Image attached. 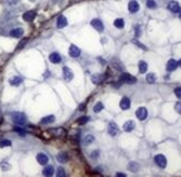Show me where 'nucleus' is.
Listing matches in <instances>:
<instances>
[{"instance_id":"nucleus-1","label":"nucleus","mask_w":181,"mask_h":177,"mask_svg":"<svg viewBox=\"0 0 181 177\" xmlns=\"http://www.w3.org/2000/svg\"><path fill=\"white\" fill-rule=\"evenodd\" d=\"M12 121L18 124V125H24L26 121H27V118L24 113H20V112H16L12 114Z\"/></svg>"},{"instance_id":"nucleus-2","label":"nucleus","mask_w":181,"mask_h":177,"mask_svg":"<svg viewBox=\"0 0 181 177\" xmlns=\"http://www.w3.org/2000/svg\"><path fill=\"white\" fill-rule=\"evenodd\" d=\"M154 162H156V164H157L160 168H165V166H167V158H165V155H162V154H158V155H156Z\"/></svg>"},{"instance_id":"nucleus-3","label":"nucleus","mask_w":181,"mask_h":177,"mask_svg":"<svg viewBox=\"0 0 181 177\" xmlns=\"http://www.w3.org/2000/svg\"><path fill=\"white\" fill-rule=\"evenodd\" d=\"M120 81H122V82L125 83H128V84H134V83L137 82L136 78L132 76V75L128 74V73H122V74L120 75Z\"/></svg>"},{"instance_id":"nucleus-4","label":"nucleus","mask_w":181,"mask_h":177,"mask_svg":"<svg viewBox=\"0 0 181 177\" xmlns=\"http://www.w3.org/2000/svg\"><path fill=\"white\" fill-rule=\"evenodd\" d=\"M136 115H137V118H138L140 121H143V120H146L147 116H148V111H147L146 107H139L138 110L136 111Z\"/></svg>"},{"instance_id":"nucleus-5","label":"nucleus","mask_w":181,"mask_h":177,"mask_svg":"<svg viewBox=\"0 0 181 177\" xmlns=\"http://www.w3.org/2000/svg\"><path fill=\"white\" fill-rule=\"evenodd\" d=\"M91 26L95 28L97 31L99 32H102L103 31V29H105V27H103V24H102V21L100 19H93V20H91Z\"/></svg>"},{"instance_id":"nucleus-6","label":"nucleus","mask_w":181,"mask_h":177,"mask_svg":"<svg viewBox=\"0 0 181 177\" xmlns=\"http://www.w3.org/2000/svg\"><path fill=\"white\" fill-rule=\"evenodd\" d=\"M128 9H129V11L131 12V13H136V12L139 11L140 6H139V4L136 0H131L129 4H128Z\"/></svg>"},{"instance_id":"nucleus-7","label":"nucleus","mask_w":181,"mask_h":177,"mask_svg":"<svg viewBox=\"0 0 181 177\" xmlns=\"http://www.w3.org/2000/svg\"><path fill=\"white\" fill-rule=\"evenodd\" d=\"M168 9H169L171 12H174V13L181 11L180 4H178L177 1H170L169 4H168Z\"/></svg>"},{"instance_id":"nucleus-8","label":"nucleus","mask_w":181,"mask_h":177,"mask_svg":"<svg viewBox=\"0 0 181 177\" xmlns=\"http://www.w3.org/2000/svg\"><path fill=\"white\" fill-rule=\"evenodd\" d=\"M48 133H51L53 134L55 136H59V137H62L66 135V130H63L62 127H57V129H51V130L48 131Z\"/></svg>"},{"instance_id":"nucleus-9","label":"nucleus","mask_w":181,"mask_h":177,"mask_svg":"<svg viewBox=\"0 0 181 177\" xmlns=\"http://www.w3.org/2000/svg\"><path fill=\"white\" fill-rule=\"evenodd\" d=\"M80 53H81V51H80V49L77 46H75V44L70 46V48H69V55L71 58H78Z\"/></svg>"},{"instance_id":"nucleus-10","label":"nucleus","mask_w":181,"mask_h":177,"mask_svg":"<svg viewBox=\"0 0 181 177\" xmlns=\"http://www.w3.org/2000/svg\"><path fill=\"white\" fill-rule=\"evenodd\" d=\"M22 18H24V21L31 22V21H33V19L36 18V11H33V10H29V11L24 12Z\"/></svg>"},{"instance_id":"nucleus-11","label":"nucleus","mask_w":181,"mask_h":177,"mask_svg":"<svg viewBox=\"0 0 181 177\" xmlns=\"http://www.w3.org/2000/svg\"><path fill=\"white\" fill-rule=\"evenodd\" d=\"M108 132H109V134H110V135H112V136H116V135L119 133V129H118V126H117V124H116L114 122L109 123V126H108Z\"/></svg>"},{"instance_id":"nucleus-12","label":"nucleus","mask_w":181,"mask_h":177,"mask_svg":"<svg viewBox=\"0 0 181 177\" xmlns=\"http://www.w3.org/2000/svg\"><path fill=\"white\" fill-rule=\"evenodd\" d=\"M63 71V78L66 81H71V80L73 79V73H72V71L71 69H69L68 67H65L62 69Z\"/></svg>"},{"instance_id":"nucleus-13","label":"nucleus","mask_w":181,"mask_h":177,"mask_svg":"<svg viewBox=\"0 0 181 177\" xmlns=\"http://www.w3.org/2000/svg\"><path fill=\"white\" fill-rule=\"evenodd\" d=\"M49 60H50V62H52L53 64H58V63L61 62V57H60L59 53L52 52L51 54L49 55Z\"/></svg>"},{"instance_id":"nucleus-14","label":"nucleus","mask_w":181,"mask_h":177,"mask_svg":"<svg viewBox=\"0 0 181 177\" xmlns=\"http://www.w3.org/2000/svg\"><path fill=\"white\" fill-rule=\"evenodd\" d=\"M37 161H38V163H39L40 165H46L48 162H49V158H48V156L46 154L39 153L37 155Z\"/></svg>"},{"instance_id":"nucleus-15","label":"nucleus","mask_w":181,"mask_h":177,"mask_svg":"<svg viewBox=\"0 0 181 177\" xmlns=\"http://www.w3.org/2000/svg\"><path fill=\"white\" fill-rule=\"evenodd\" d=\"M177 67H178V61H176V60L173 59H170L169 61H168V63H167V71H168V72H172V71H174L177 69Z\"/></svg>"},{"instance_id":"nucleus-16","label":"nucleus","mask_w":181,"mask_h":177,"mask_svg":"<svg viewBox=\"0 0 181 177\" xmlns=\"http://www.w3.org/2000/svg\"><path fill=\"white\" fill-rule=\"evenodd\" d=\"M68 21H67V18L65 16H59L58 17V19H57V27L59 28V29H62L67 26Z\"/></svg>"},{"instance_id":"nucleus-17","label":"nucleus","mask_w":181,"mask_h":177,"mask_svg":"<svg viewBox=\"0 0 181 177\" xmlns=\"http://www.w3.org/2000/svg\"><path fill=\"white\" fill-rule=\"evenodd\" d=\"M131 105V102H130V98L125 96V98H121V101H120V107H121L122 110H128Z\"/></svg>"},{"instance_id":"nucleus-18","label":"nucleus","mask_w":181,"mask_h":177,"mask_svg":"<svg viewBox=\"0 0 181 177\" xmlns=\"http://www.w3.org/2000/svg\"><path fill=\"white\" fill-rule=\"evenodd\" d=\"M22 35H24V29L22 28H15L10 31V35L12 38H20Z\"/></svg>"},{"instance_id":"nucleus-19","label":"nucleus","mask_w":181,"mask_h":177,"mask_svg":"<svg viewBox=\"0 0 181 177\" xmlns=\"http://www.w3.org/2000/svg\"><path fill=\"white\" fill-rule=\"evenodd\" d=\"M55 121H56V118L53 116V115H47V116H45L43 118H41L40 124H41V125H47V124L53 123Z\"/></svg>"},{"instance_id":"nucleus-20","label":"nucleus","mask_w":181,"mask_h":177,"mask_svg":"<svg viewBox=\"0 0 181 177\" xmlns=\"http://www.w3.org/2000/svg\"><path fill=\"white\" fill-rule=\"evenodd\" d=\"M68 159H69V156H68V154L65 153V152H60V153L57 155V161L59 162V163L65 164V163L68 162Z\"/></svg>"},{"instance_id":"nucleus-21","label":"nucleus","mask_w":181,"mask_h":177,"mask_svg":"<svg viewBox=\"0 0 181 177\" xmlns=\"http://www.w3.org/2000/svg\"><path fill=\"white\" fill-rule=\"evenodd\" d=\"M42 174L45 175V176H47V177H50L52 176L53 174H55V168H53V166H46L45 168H43L42 170Z\"/></svg>"},{"instance_id":"nucleus-22","label":"nucleus","mask_w":181,"mask_h":177,"mask_svg":"<svg viewBox=\"0 0 181 177\" xmlns=\"http://www.w3.org/2000/svg\"><path fill=\"white\" fill-rule=\"evenodd\" d=\"M134 126H136V124H134V121H127L123 124V130L126 131V132H131V131H134Z\"/></svg>"},{"instance_id":"nucleus-23","label":"nucleus","mask_w":181,"mask_h":177,"mask_svg":"<svg viewBox=\"0 0 181 177\" xmlns=\"http://www.w3.org/2000/svg\"><path fill=\"white\" fill-rule=\"evenodd\" d=\"M139 168H140V166H139V164L136 163V162H130L129 164H128V169L131 170V172H134V173L138 172Z\"/></svg>"},{"instance_id":"nucleus-24","label":"nucleus","mask_w":181,"mask_h":177,"mask_svg":"<svg viewBox=\"0 0 181 177\" xmlns=\"http://www.w3.org/2000/svg\"><path fill=\"white\" fill-rule=\"evenodd\" d=\"M10 84L11 85H15V87H17V85H19V84H21V82H22V79L20 78V76H13V78H11L10 79Z\"/></svg>"},{"instance_id":"nucleus-25","label":"nucleus","mask_w":181,"mask_h":177,"mask_svg":"<svg viewBox=\"0 0 181 177\" xmlns=\"http://www.w3.org/2000/svg\"><path fill=\"white\" fill-rule=\"evenodd\" d=\"M147 70H148V64L145 61H140L139 62V71H140V73H146Z\"/></svg>"},{"instance_id":"nucleus-26","label":"nucleus","mask_w":181,"mask_h":177,"mask_svg":"<svg viewBox=\"0 0 181 177\" xmlns=\"http://www.w3.org/2000/svg\"><path fill=\"white\" fill-rule=\"evenodd\" d=\"M114 27L118 28V29H122V28L125 27V21H123V19H121V18H118V19L114 20Z\"/></svg>"},{"instance_id":"nucleus-27","label":"nucleus","mask_w":181,"mask_h":177,"mask_svg":"<svg viewBox=\"0 0 181 177\" xmlns=\"http://www.w3.org/2000/svg\"><path fill=\"white\" fill-rule=\"evenodd\" d=\"M91 80H92V82L95 84H99L103 80V76L101 74H93L91 76Z\"/></svg>"},{"instance_id":"nucleus-28","label":"nucleus","mask_w":181,"mask_h":177,"mask_svg":"<svg viewBox=\"0 0 181 177\" xmlns=\"http://www.w3.org/2000/svg\"><path fill=\"white\" fill-rule=\"evenodd\" d=\"M93 141H95V137L92 135H87L86 137L83 138V144L85 145H90Z\"/></svg>"},{"instance_id":"nucleus-29","label":"nucleus","mask_w":181,"mask_h":177,"mask_svg":"<svg viewBox=\"0 0 181 177\" xmlns=\"http://www.w3.org/2000/svg\"><path fill=\"white\" fill-rule=\"evenodd\" d=\"M89 120H90V118H88V116H81V118H79L78 120H77V124H79V125L87 124V123L89 122Z\"/></svg>"},{"instance_id":"nucleus-30","label":"nucleus","mask_w":181,"mask_h":177,"mask_svg":"<svg viewBox=\"0 0 181 177\" xmlns=\"http://www.w3.org/2000/svg\"><path fill=\"white\" fill-rule=\"evenodd\" d=\"M103 107H105V106H103L102 103H101V102H98L95 106H93V112H95V113H99L100 111H102V110H103Z\"/></svg>"},{"instance_id":"nucleus-31","label":"nucleus","mask_w":181,"mask_h":177,"mask_svg":"<svg viewBox=\"0 0 181 177\" xmlns=\"http://www.w3.org/2000/svg\"><path fill=\"white\" fill-rule=\"evenodd\" d=\"M8 146H11V141L9 140H1L0 141V147H8Z\"/></svg>"},{"instance_id":"nucleus-32","label":"nucleus","mask_w":181,"mask_h":177,"mask_svg":"<svg viewBox=\"0 0 181 177\" xmlns=\"http://www.w3.org/2000/svg\"><path fill=\"white\" fill-rule=\"evenodd\" d=\"M146 80L148 83H154V81H156V75H154V73H149V74L146 76Z\"/></svg>"},{"instance_id":"nucleus-33","label":"nucleus","mask_w":181,"mask_h":177,"mask_svg":"<svg viewBox=\"0 0 181 177\" xmlns=\"http://www.w3.org/2000/svg\"><path fill=\"white\" fill-rule=\"evenodd\" d=\"M147 7L150 9H154L157 7V4L154 2V0H147Z\"/></svg>"},{"instance_id":"nucleus-34","label":"nucleus","mask_w":181,"mask_h":177,"mask_svg":"<svg viewBox=\"0 0 181 177\" xmlns=\"http://www.w3.org/2000/svg\"><path fill=\"white\" fill-rule=\"evenodd\" d=\"M57 176L58 177H65L66 176V172H65V169L62 167H59V168L57 169Z\"/></svg>"},{"instance_id":"nucleus-35","label":"nucleus","mask_w":181,"mask_h":177,"mask_svg":"<svg viewBox=\"0 0 181 177\" xmlns=\"http://www.w3.org/2000/svg\"><path fill=\"white\" fill-rule=\"evenodd\" d=\"M9 168H10V165H9L7 162H2V163H1V169H2V170H8Z\"/></svg>"},{"instance_id":"nucleus-36","label":"nucleus","mask_w":181,"mask_h":177,"mask_svg":"<svg viewBox=\"0 0 181 177\" xmlns=\"http://www.w3.org/2000/svg\"><path fill=\"white\" fill-rule=\"evenodd\" d=\"M28 42V39H24V40H21V41H20L19 42V46H18V47H17V49H18V50H19V49H21V48H24V46H26V43H27Z\"/></svg>"},{"instance_id":"nucleus-37","label":"nucleus","mask_w":181,"mask_h":177,"mask_svg":"<svg viewBox=\"0 0 181 177\" xmlns=\"http://www.w3.org/2000/svg\"><path fill=\"white\" fill-rule=\"evenodd\" d=\"M174 94L177 95L178 98H180L181 100V87H178L174 89Z\"/></svg>"},{"instance_id":"nucleus-38","label":"nucleus","mask_w":181,"mask_h":177,"mask_svg":"<svg viewBox=\"0 0 181 177\" xmlns=\"http://www.w3.org/2000/svg\"><path fill=\"white\" fill-rule=\"evenodd\" d=\"M132 42H134V43H136L137 46H138V47L141 48V49H143V50H147V48L145 47V46H143V44H142L141 42H139L138 40H132Z\"/></svg>"},{"instance_id":"nucleus-39","label":"nucleus","mask_w":181,"mask_h":177,"mask_svg":"<svg viewBox=\"0 0 181 177\" xmlns=\"http://www.w3.org/2000/svg\"><path fill=\"white\" fill-rule=\"evenodd\" d=\"M174 110L177 111L179 114H181V103L180 102L176 103V105H174Z\"/></svg>"},{"instance_id":"nucleus-40","label":"nucleus","mask_w":181,"mask_h":177,"mask_svg":"<svg viewBox=\"0 0 181 177\" xmlns=\"http://www.w3.org/2000/svg\"><path fill=\"white\" fill-rule=\"evenodd\" d=\"M15 131H16V132H18L19 134H21V135H26V131L22 130V129H19V127H15Z\"/></svg>"},{"instance_id":"nucleus-41","label":"nucleus","mask_w":181,"mask_h":177,"mask_svg":"<svg viewBox=\"0 0 181 177\" xmlns=\"http://www.w3.org/2000/svg\"><path fill=\"white\" fill-rule=\"evenodd\" d=\"M98 156H99L98 151H96V152H92V153H91V157H92V158H97Z\"/></svg>"},{"instance_id":"nucleus-42","label":"nucleus","mask_w":181,"mask_h":177,"mask_svg":"<svg viewBox=\"0 0 181 177\" xmlns=\"http://www.w3.org/2000/svg\"><path fill=\"white\" fill-rule=\"evenodd\" d=\"M136 35L137 37L140 35V26H136Z\"/></svg>"},{"instance_id":"nucleus-43","label":"nucleus","mask_w":181,"mask_h":177,"mask_svg":"<svg viewBox=\"0 0 181 177\" xmlns=\"http://www.w3.org/2000/svg\"><path fill=\"white\" fill-rule=\"evenodd\" d=\"M117 176H122V177H126V174H123V173H117Z\"/></svg>"},{"instance_id":"nucleus-44","label":"nucleus","mask_w":181,"mask_h":177,"mask_svg":"<svg viewBox=\"0 0 181 177\" xmlns=\"http://www.w3.org/2000/svg\"><path fill=\"white\" fill-rule=\"evenodd\" d=\"M178 65H179V67H181V59L178 61Z\"/></svg>"},{"instance_id":"nucleus-45","label":"nucleus","mask_w":181,"mask_h":177,"mask_svg":"<svg viewBox=\"0 0 181 177\" xmlns=\"http://www.w3.org/2000/svg\"><path fill=\"white\" fill-rule=\"evenodd\" d=\"M179 18H180V19H181V11L179 12Z\"/></svg>"}]
</instances>
